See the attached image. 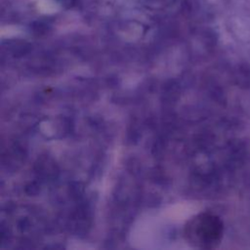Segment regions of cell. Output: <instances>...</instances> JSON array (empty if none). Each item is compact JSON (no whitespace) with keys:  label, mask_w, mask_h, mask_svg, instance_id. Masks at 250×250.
Listing matches in <instances>:
<instances>
[{"label":"cell","mask_w":250,"mask_h":250,"mask_svg":"<svg viewBox=\"0 0 250 250\" xmlns=\"http://www.w3.org/2000/svg\"><path fill=\"white\" fill-rule=\"evenodd\" d=\"M183 235L188 244L199 249L217 247L224 235L222 220L208 212H201L187 221Z\"/></svg>","instance_id":"obj_1"}]
</instances>
